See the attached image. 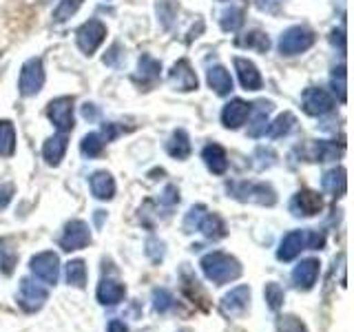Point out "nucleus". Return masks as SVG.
I'll use <instances>...</instances> for the list:
<instances>
[{"instance_id": "f257e3e1", "label": "nucleus", "mask_w": 354, "mask_h": 332, "mask_svg": "<svg viewBox=\"0 0 354 332\" xmlns=\"http://www.w3.org/2000/svg\"><path fill=\"white\" fill-rule=\"evenodd\" d=\"M199 266H202L206 279L217 284V286H224V284L235 282L237 277L241 275V264L235 257H232V255L221 252V250L204 255L202 264H199Z\"/></svg>"}, {"instance_id": "8fccbe9b", "label": "nucleus", "mask_w": 354, "mask_h": 332, "mask_svg": "<svg viewBox=\"0 0 354 332\" xmlns=\"http://www.w3.org/2000/svg\"><path fill=\"white\" fill-rule=\"evenodd\" d=\"M118 49H120V44H113V47H111V51H109V55H104V62H106V64H115Z\"/></svg>"}, {"instance_id": "473e14b6", "label": "nucleus", "mask_w": 354, "mask_h": 332, "mask_svg": "<svg viewBox=\"0 0 354 332\" xmlns=\"http://www.w3.org/2000/svg\"><path fill=\"white\" fill-rule=\"evenodd\" d=\"M219 25L224 31H237L243 25V9L241 7H230L226 9L219 18Z\"/></svg>"}, {"instance_id": "a19ab883", "label": "nucleus", "mask_w": 354, "mask_h": 332, "mask_svg": "<svg viewBox=\"0 0 354 332\" xmlns=\"http://www.w3.org/2000/svg\"><path fill=\"white\" fill-rule=\"evenodd\" d=\"M158 14L162 18V25L169 29L173 25V18L177 14V9H175V3L173 0H160V5H158Z\"/></svg>"}, {"instance_id": "49530a36", "label": "nucleus", "mask_w": 354, "mask_h": 332, "mask_svg": "<svg viewBox=\"0 0 354 332\" xmlns=\"http://www.w3.org/2000/svg\"><path fill=\"white\" fill-rule=\"evenodd\" d=\"M11 197H14V184H3L0 186V208H5Z\"/></svg>"}, {"instance_id": "c85d7f7f", "label": "nucleus", "mask_w": 354, "mask_h": 332, "mask_svg": "<svg viewBox=\"0 0 354 332\" xmlns=\"http://www.w3.org/2000/svg\"><path fill=\"white\" fill-rule=\"evenodd\" d=\"M237 44L239 47H246V49H257V51H268V47H270V40H268V36H266L263 31H250V33H246V36H241V38H237Z\"/></svg>"}, {"instance_id": "7ed1b4c3", "label": "nucleus", "mask_w": 354, "mask_h": 332, "mask_svg": "<svg viewBox=\"0 0 354 332\" xmlns=\"http://www.w3.org/2000/svg\"><path fill=\"white\" fill-rule=\"evenodd\" d=\"M29 268H31L33 275H36V279H40L42 284H47V286L58 284L60 259H58V255H55V252H51V250L38 252L36 257H31Z\"/></svg>"}, {"instance_id": "a18cd8bd", "label": "nucleus", "mask_w": 354, "mask_h": 332, "mask_svg": "<svg viewBox=\"0 0 354 332\" xmlns=\"http://www.w3.org/2000/svg\"><path fill=\"white\" fill-rule=\"evenodd\" d=\"M254 5H257V9L266 11V14H277L281 9L283 0H254Z\"/></svg>"}, {"instance_id": "c03bdc74", "label": "nucleus", "mask_w": 354, "mask_h": 332, "mask_svg": "<svg viewBox=\"0 0 354 332\" xmlns=\"http://www.w3.org/2000/svg\"><path fill=\"white\" fill-rule=\"evenodd\" d=\"M147 252L151 255L153 261H160L164 257V243L158 241V239H149L147 241Z\"/></svg>"}, {"instance_id": "f8f14e48", "label": "nucleus", "mask_w": 354, "mask_h": 332, "mask_svg": "<svg viewBox=\"0 0 354 332\" xmlns=\"http://www.w3.org/2000/svg\"><path fill=\"white\" fill-rule=\"evenodd\" d=\"M321 208H324V199H321L319 193L308 191V188L299 191L290 202V210L297 217H313Z\"/></svg>"}, {"instance_id": "5701e85b", "label": "nucleus", "mask_w": 354, "mask_h": 332, "mask_svg": "<svg viewBox=\"0 0 354 332\" xmlns=\"http://www.w3.org/2000/svg\"><path fill=\"white\" fill-rule=\"evenodd\" d=\"M254 107H257V111H254V118H252L250 127H248V136L250 138H261V136H266V131H268V113L272 111V102H266V100H261V102H257Z\"/></svg>"}, {"instance_id": "ddd939ff", "label": "nucleus", "mask_w": 354, "mask_h": 332, "mask_svg": "<svg viewBox=\"0 0 354 332\" xmlns=\"http://www.w3.org/2000/svg\"><path fill=\"white\" fill-rule=\"evenodd\" d=\"M250 111H252V104L243 102L239 98L230 100V102L224 107V111H221V124L226 129H239L243 122L248 120Z\"/></svg>"}, {"instance_id": "72a5a7b5", "label": "nucleus", "mask_w": 354, "mask_h": 332, "mask_svg": "<svg viewBox=\"0 0 354 332\" xmlns=\"http://www.w3.org/2000/svg\"><path fill=\"white\" fill-rule=\"evenodd\" d=\"M160 71H162V64L153 58V55H149V53H144L142 58H140V75L144 77V80H149V82H153V80H158L160 77Z\"/></svg>"}, {"instance_id": "f704fd0d", "label": "nucleus", "mask_w": 354, "mask_h": 332, "mask_svg": "<svg viewBox=\"0 0 354 332\" xmlns=\"http://www.w3.org/2000/svg\"><path fill=\"white\" fill-rule=\"evenodd\" d=\"M263 297H266V302H268V308L270 310H279L283 306V299H286V293H283V288L279 284H266L263 288Z\"/></svg>"}, {"instance_id": "09e8293b", "label": "nucleus", "mask_w": 354, "mask_h": 332, "mask_svg": "<svg viewBox=\"0 0 354 332\" xmlns=\"http://www.w3.org/2000/svg\"><path fill=\"white\" fill-rule=\"evenodd\" d=\"M109 332H129V328L122 324V321H118V319H113L109 324Z\"/></svg>"}, {"instance_id": "39448f33", "label": "nucleus", "mask_w": 354, "mask_h": 332, "mask_svg": "<svg viewBox=\"0 0 354 332\" xmlns=\"http://www.w3.org/2000/svg\"><path fill=\"white\" fill-rule=\"evenodd\" d=\"M44 84V69H42V60L40 58H29L25 64H22V71H20V95L31 98L36 95Z\"/></svg>"}, {"instance_id": "9d476101", "label": "nucleus", "mask_w": 354, "mask_h": 332, "mask_svg": "<svg viewBox=\"0 0 354 332\" xmlns=\"http://www.w3.org/2000/svg\"><path fill=\"white\" fill-rule=\"evenodd\" d=\"M47 116L60 133L73 131V98H55L53 102H49Z\"/></svg>"}, {"instance_id": "cd10ccee", "label": "nucleus", "mask_w": 354, "mask_h": 332, "mask_svg": "<svg viewBox=\"0 0 354 332\" xmlns=\"http://www.w3.org/2000/svg\"><path fill=\"white\" fill-rule=\"evenodd\" d=\"M295 124H297V118L290 113V111H286V113H281L279 118H277L272 124H268V136L270 138H283V136H288V133H290L292 129H295Z\"/></svg>"}, {"instance_id": "b1692460", "label": "nucleus", "mask_w": 354, "mask_h": 332, "mask_svg": "<svg viewBox=\"0 0 354 332\" xmlns=\"http://www.w3.org/2000/svg\"><path fill=\"white\" fill-rule=\"evenodd\" d=\"M197 230L204 232L208 239H221V237H226V224H224V219H221L219 215H215V213H204L202 219H199V224H197Z\"/></svg>"}, {"instance_id": "c9c22d12", "label": "nucleus", "mask_w": 354, "mask_h": 332, "mask_svg": "<svg viewBox=\"0 0 354 332\" xmlns=\"http://www.w3.org/2000/svg\"><path fill=\"white\" fill-rule=\"evenodd\" d=\"M84 0H62V3L58 5V9L53 11V20L55 22H64V20H69L77 9L82 7Z\"/></svg>"}, {"instance_id": "4468645a", "label": "nucleus", "mask_w": 354, "mask_h": 332, "mask_svg": "<svg viewBox=\"0 0 354 332\" xmlns=\"http://www.w3.org/2000/svg\"><path fill=\"white\" fill-rule=\"evenodd\" d=\"M317 277H319V261L317 259H304L297 264V268L292 270V284L297 290H310V288H315L317 284Z\"/></svg>"}, {"instance_id": "a878e982", "label": "nucleus", "mask_w": 354, "mask_h": 332, "mask_svg": "<svg viewBox=\"0 0 354 332\" xmlns=\"http://www.w3.org/2000/svg\"><path fill=\"white\" fill-rule=\"evenodd\" d=\"M166 151H169L171 158L175 160H186L191 155V140H188V133L184 129H177L173 133V138L166 144Z\"/></svg>"}, {"instance_id": "1a4fd4ad", "label": "nucleus", "mask_w": 354, "mask_h": 332, "mask_svg": "<svg viewBox=\"0 0 354 332\" xmlns=\"http://www.w3.org/2000/svg\"><path fill=\"white\" fill-rule=\"evenodd\" d=\"M91 243V232H88V226L82 219H73L64 226V232L60 237V248L71 252V250H80L84 246Z\"/></svg>"}, {"instance_id": "423d86ee", "label": "nucleus", "mask_w": 354, "mask_h": 332, "mask_svg": "<svg viewBox=\"0 0 354 332\" xmlns=\"http://www.w3.org/2000/svg\"><path fill=\"white\" fill-rule=\"evenodd\" d=\"M47 299H49V293L44 286L36 284L33 279H29V277H25V279L20 282L18 306L25 310V313H36V310H40L47 304Z\"/></svg>"}, {"instance_id": "37998d69", "label": "nucleus", "mask_w": 354, "mask_h": 332, "mask_svg": "<svg viewBox=\"0 0 354 332\" xmlns=\"http://www.w3.org/2000/svg\"><path fill=\"white\" fill-rule=\"evenodd\" d=\"M160 202L164 204V206H175L177 202H180V191H177V186H173V184H169L162 191V197H160Z\"/></svg>"}, {"instance_id": "9b49d317", "label": "nucleus", "mask_w": 354, "mask_h": 332, "mask_svg": "<svg viewBox=\"0 0 354 332\" xmlns=\"http://www.w3.org/2000/svg\"><path fill=\"white\" fill-rule=\"evenodd\" d=\"M304 111L308 116H326L335 109V100L326 91V89L310 86L304 91Z\"/></svg>"}, {"instance_id": "58836bf2", "label": "nucleus", "mask_w": 354, "mask_h": 332, "mask_svg": "<svg viewBox=\"0 0 354 332\" xmlns=\"http://www.w3.org/2000/svg\"><path fill=\"white\" fill-rule=\"evenodd\" d=\"M175 304L173 295L166 290V288H158V290H153V308L158 310V313H166V310H171Z\"/></svg>"}, {"instance_id": "ea45409f", "label": "nucleus", "mask_w": 354, "mask_h": 332, "mask_svg": "<svg viewBox=\"0 0 354 332\" xmlns=\"http://www.w3.org/2000/svg\"><path fill=\"white\" fill-rule=\"evenodd\" d=\"M16 252L14 248L7 246V241H0V268H3L5 275H11L14 273V266H16Z\"/></svg>"}, {"instance_id": "e433bc0d", "label": "nucleus", "mask_w": 354, "mask_h": 332, "mask_svg": "<svg viewBox=\"0 0 354 332\" xmlns=\"http://www.w3.org/2000/svg\"><path fill=\"white\" fill-rule=\"evenodd\" d=\"M330 82H332V91L337 93V98L341 100V102H346L348 100V84H346V69L343 66H339V69H335V73H332L330 77Z\"/></svg>"}, {"instance_id": "4c0bfd02", "label": "nucleus", "mask_w": 354, "mask_h": 332, "mask_svg": "<svg viewBox=\"0 0 354 332\" xmlns=\"http://www.w3.org/2000/svg\"><path fill=\"white\" fill-rule=\"evenodd\" d=\"M277 330L279 332H308L304 321L295 315H283V317L277 319Z\"/></svg>"}, {"instance_id": "79ce46f5", "label": "nucleus", "mask_w": 354, "mask_h": 332, "mask_svg": "<svg viewBox=\"0 0 354 332\" xmlns=\"http://www.w3.org/2000/svg\"><path fill=\"white\" fill-rule=\"evenodd\" d=\"M206 213V206H193L191 210H188V215H186V219H184V230L186 232H193V230H197V224H199V219H202V215Z\"/></svg>"}, {"instance_id": "c756f323", "label": "nucleus", "mask_w": 354, "mask_h": 332, "mask_svg": "<svg viewBox=\"0 0 354 332\" xmlns=\"http://www.w3.org/2000/svg\"><path fill=\"white\" fill-rule=\"evenodd\" d=\"M80 151H82V155H86V158H100L104 151L102 136H100V133H88V136H84L80 142Z\"/></svg>"}, {"instance_id": "dca6fc26", "label": "nucleus", "mask_w": 354, "mask_h": 332, "mask_svg": "<svg viewBox=\"0 0 354 332\" xmlns=\"http://www.w3.org/2000/svg\"><path fill=\"white\" fill-rule=\"evenodd\" d=\"M304 248H306V230H290L281 239L279 250H277V257H279L281 261H292Z\"/></svg>"}, {"instance_id": "f03ea898", "label": "nucleus", "mask_w": 354, "mask_h": 332, "mask_svg": "<svg viewBox=\"0 0 354 332\" xmlns=\"http://www.w3.org/2000/svg\"><path fill=\"white\" fill-rule=\"evenodd\" d=\"M228 193L239 202H252L259 206H274L277 202L272 186L263 182H232L228 184Z\"/></svg>"}, {"instance_id": "3c124183", "label": "nucleus", "mask_w": 354, "mask_h": 332, "mask_svg": "<svg viewBox=\"0 0 354 332\" xmlns=\"http://www.w3.org/2000/svg\"><path fill=\"white\" fill-rule=\"evenodd\" d=\"M82 113H84L86 120H93V118H95V109H93V104H84V111H82Z\"/></svg>"}, {"instance_id": "393cba45", "label": "nucleus", "mask_w": 354, "mask_h": 332, "mask_svg": "<svg viewBox=\"0 0 354 332\" xmlns=\"http://www.w3.org/2000/svg\"><path fill=\"white\" fill-rule=\"evenodd\" d=\"M91 191L97 199H111L115 195V182L111 173L106 171H97L91 175Z\"/></svg>"}, {"instance_id": "2eb2a0df", "label": "nucleus", "mask_w": 354, "mask_h": 332, "mask_svg": "<svg viewBox=\"0 0 354 332\" xmlns=\"http://www.w3.org/2000/svg\"><path fill=\"white\" fill-rule=\"evenodd\" d=\"M171 84L177 89V91H195V89H197V75L191 69V62H188L186 58L173 64Z\"/></svg>"}, {"instance_id": "aec40b11", "label": "nucleus", "mask_w": 354, "mask_h": 332, "mask_svg": "<svg viewBox=\"0 0 354 332\" xmlns=\"http://www.w3.org/2000/svg\"><path fill=\"white\" fill-rule=\"evenodd\" d=\"M66 133H58V136H53L49 138L47 142H44V147H42V155H44V160H47V164L51 166H58L64 158V153H66Z\"/></svg>"}, {"instance_id": "de8ad7c7", "label": "nucleus", "mask_w": 354, "mask_h": 332, "mask_svg": "<svg viewBox=\"0 0 354 332\" xmlns=\"http://www.w3.org/2000/svg\"><path fill=\"white\" fill-rule=\"evenodd\" d=\"M102 133H104V136H102V140H104V142H111V140H113V138L118 136L120 131H118V129H115L113 124H104Z\"/></svg>"}, {"instance_id": "f3484780", "label": "nucleus", "mask_w": 354, "mask_h": 332, "mask_svg": "<svg viewBox=\"0 0 354 332\" xmlns=\"http://www.w3.org/2000/svg\"><path fill=\"white\" fill-rule=\"evenodd\" d=\"M235 69L239 75V82L246 91H259L263 80H261V73L257 71V66L246 58H235Z\"/></svg>"}, {"instance_id": "0eeeda50", "label": "nucleus", "mask_w": 354, "mask_h": 332, "mask_svg": "<svg viewBox=\"0 0 354 332\" xmlns=\"http://www.w3.org/2000/svg\"><path fill=\"white\" fill-rule=\"evenodd\" d=\"M106 38V27H104V22H100V20H88L84 22V25L77 29L75 33V40H77V47H80L82 53L86 55H91L95 53V49L100 47V44L104 42Z\"/></svg>"}, {"instance_id": "bb28decb", "label": "nucleus", "mask_w": 354, "mask_h": 332, "mask_svg": "<svg viewBox=\"0 0 354 332\" xmlns=\"http://www.w3.org/2000/svg\"><path fill=\"white\" fill-rule=\"evenodd\" d=\"M16 151V131H14V124L7 120L0 122V155L3 158H9V155H14Z\"/></svg>"}, {"instance_id": "6e6552de", "label": "nucleus", "mask_w": 354, "mask_h": 332, "mask_svg": "<svg viewBox=\"0 0 354 332\" xmlns=\"http://www.w3.org/2000/svg\"><path fill=\"white\" fill-rule=\"evenodd\" d=\"M250 306V288L248 286H237L232 288L228 295L221 297V313L228 319H239L246 315V310Z\"/></svg>"}, {"instance_id": "7c9ffc66", "label": "nucleus", "mask_w": 354, "mask_h": 332, "mask_svg": "<svg viewBox=\"0 0 354 332\" xmlns=\"http://www.w3.org/2000/svg\"><path fill=\"white\" fill-rule=\"evenodd\" d=\"M341 151H343V149H337V144L321 140V142H315V147H313V160H315V162H330V160H337L339 155H341Z\"/></svg>"}, {"instance_id": "2f4dec72", "label": "nucleus", "mask_w": 354, "mask_h": 332, "mask_svg": "<svg viewBox=\"0 0 354 332\" xmlns=\"http://www.w3.org/2000/svg\"><path fill=\"white\" fill-rule=\"evenodd\" d=\"M66 282L75 288L86 286V266L82 259H73V261L66 264Z\"/></svg>"}, {"instance_id": "412c9836", "label": "nucleus", "mask_w": 354, "mask_h": 332, "mask_svg": "<svg viewBox=\"0 0 354 332\" xmlns=\"http://www.w3.org/2000/svg\"><path fill=\"white\" fill-rule=\"evenodd\" d=\"M321 186H324V191H328L330 195L341 197L348 188L346 169L337 166V169H330L328 173H324V177H321Z\"/></svg>"}, {"instance_id": "603ef678", "label": "nucleus", "mask_w": 354, "mask_h": 332, "mask_svg": "<svg viewBox=\"0 0 354 332\" xmlns=\"http://www.w3.org/2000/svg\"><path fill=\"white\" fill-rule=\"evenodd\" d=\"M40 3H49V0H40Z\"/></svg>"}, {"instance_id": "a211bd4d", "label": "nucleus", "mask_w": 354, "mask_h": 332, "mask_svg": "<svg viewBox=\"0 0 354 332\" xmlns=\"http://www.w3.org/2000/svg\"><path fill=\"white\" fill-rule=\"evenodd\" d=\"M97 302L102 306H118L127 295L124 284H120L115 279H102L97 286Z\"/></svg>"}, {"instance_id": "6ab92c4d", "label": "nucleus", "mask_w": 354, "mask_h": 332, "mask_svg": "<svg viewBox=\"0 0 354 332\" xmlns=\"http://www.w3.org/2000/svg\"><path fill=\"white\" fill-rule=\"evenodd\" d=\"M202 158L208 166V171H213L215 175L226 173L228 169V155L226 151L219 147V144H208V147L202 151Z\"/></svg>"}, {"instance_id": "4be33fe9", "label": "nucleus", "mask_w": 354, "mask_h": 332, "mask_svg": "<svg viewBox=\"0 0 354 332\" xmlns=\"http://www.w3.org/2000/svg\"><path fill=\"white\" fill-rule=\"evenodd\" d=\"M208 84L217 95H228L232 91V77L221 64H215L208 69Z\"/></svg>"}, {"instance_id": "20e7f679", "label": "nucleus", "mask_w": 354, "mask_h": 332, "mask_svg": "<svg viewBox=\"0 0 354 332\" xmlns=\"http://www.w3.org/2000/svg\"><path fill=\"white\" fill-rule=\"evenodd\" d=\"M315 44V33L306 27H290L281 40H279V53L281 55H297L304 53Z\"/></svg>"}]
</instances>
